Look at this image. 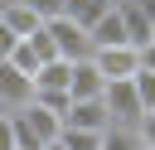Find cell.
<instances>
[{
    "label": "cell",
    "mask_w": 155,
    "mask_h": 150,
    "mask_svg": "<svg viewBox=\"0 0 155 150\" xmlns=\"http://www.w3.org/2000/svg\"><path fill=\"white\" fill-rule=\"evenodd\" d=\"M10 126H15V150H44L48 140H58V131H63V116H53L48 106L29 102V106L10 111Z\"/></svg>",
    "instance_id": "6da1fadb"
},
{
    "label": "cell",
    "mask_w": 155,
    "mask_h": 150,
    "mask_svg": "<svg viewBox=\"0 0 155 150\" xmlns=\"http://www.w3.org/2000/svg\"><path fill=\"white\" fill-rule=\"evenodd\" d=\"M44 29H48V39H53L58 58H68V63L92 58V39H87V29H82V24H73V19H63V15H53V19H44Z\"/></svg>",
    "instance_id": "7a4b0ae2"
},
{
    "label": "cell",
    "mask_w": 155,
    "mask_h": 150,
    "mask_svg": "<svg viewBox=\"0 0 155 150\" xmlns=\"http://www.w3.org/2000/svg\"><path fill=\"white\" fill-rule=\"evenodd\" d=\"M102 106H107L111 126H136V121L145 116V106H140V97H136L131 77H121V82H107V87H102Z\"/></svg>",
    "instance_id": "3957f363"
},
{
    "label": "cell",
    "mask_w": 155,
    "mask_h": 150,
    "mask_svg": "<svg viewBox=\"0 0 155 150\" xmlns=\"http://www.w3.org/2000/svg\"><path fill=\"white\" fill-rule=\"evenodd\" d=\"M92 63H97V73H102L107 82H121V77H136V68H140V48H131V44L92 48Z\"/></svg>",
    "instance_id": "277c9868"
},
{
    "label": "cell",
    "mask_w": 155,
    "mask_h": 150,
    "mask_svg": "<svg viewBox=\"0 0 155 150\" xmlns=\"http://www.w3.org/2000/svg\"><path fill=\"white\" fill-rule=\"evenodd\" d=\"M34 102V77H24L15 63H0V111H19Z\"/></svg>",
    "instance_id": "5b68a950"
},
{
    "label": "cell",
    "mask_w": 155,
    "mask_h": 150,
    "mask_svg": "<svg viewBox=\"0 0 155 150\" xmlns=\"http://www.w3.org/2000/svg\"><path fill=\"white\" fill-rule=\"evenodd\" d=\"M102 87H107V77L97 73L92 58L73 63V73H68V97H73V102H92V97H102Z\"/></svg>",
    "instance_id": "8992f818"
},
{
    "label": "cell",
    "mask_w": 155,
    "mask_h": 150,
    "mask_svg": "<svg viewBox=\"0 0 155 150\" xmlns=\"http://www.w3.org/2000/svg\"><path fill=\"white\" fill-rule=\"evenodd\" d=\"M63 126H73V131H107V126H111V116H107L102 97H92V102H73V106H68V116H63Z\"/></svg>",
    "instance_id": "52a82bcc"
},
{
    "label": "cell",
    "mask_w": 155,
    "mask_h": 150,
    "mask_svg": "<svg viewBox=\"0 0 155 150\" xmlns=\"http://www.w3.org/2000/svg\"><path fill=\"white\" fill-rule=\"evenodd\" d=\"M87 39H92V48H111V44H126V24H121V15H116V5L87 29Z\"/></svg>",
    "instance_id": "ba28073f"
},
{
    "label": "cell",
    "mask_w": 155,
    "mask_h": 150,
    "mask_svg": "<svg viewBox=\"0 0 155 150\" xmlns=\"http://www.w3.org/2000/svg\"><path fill=\"white\" fill-rule=\"evenodd\" d=\"M0 24H10V29L19 34V39H29V34H34V29L44 24V19H39V15L29 10V5H19V0H10V5H0Z\"/></svg>",
    "instance_id": "9c48e42d"
},
{
    "label": "cell",
    "mask_w": 155,
    "mask_h": 150,
    "mask_svg": "<svg viewBox=\"0 0 155 150\" xmlns=\"http://www.w3.org/2000/svg\"><path fill=\"white\" fill-rule=\"evenodd\" d=\"M107 10H111V0H63V19H73L82 29H92Z\"/></svg>",
    "instance_id": "30bf717a"
},
{
    "label": "cell",
    "mask_w": 155,
    "mask_h": 150,
    "mask_svg": "<svg viewBox=\"0 0 155 150\" xmlns=\"http://www.w3.org/2000/svg\"><path fill=\"white\" fill-rule=\"evenodd\" d=\"M102 150H140L136 126H107L102 131Z\"/></svg>",
    "instance_id": "8fae6325"
},
{
    "label": "cell",
    "mask_w": 155,
    "mask_h": 150,
    "mask_svg": "<svg viewBox=\"0 0 155 150\" xmlns=\"http://www.w3.org/2000/svg\"><path fill=\"white\" fill-rule=\"evenodd\" d=\"M58 140H63L68 150H102V131H73V126H63Z\"/></svg>",
    "instance_id": "7c38bea8"
},
{
    "label": "cell",
    "mask_w": 155,
    "mask_h": 150,
    "mask_svg": "<svg viewBox=\"0 0 155 150\" xmlns=\"http://www.w3.org/2000/svg\"><path fill=\"white\" fill-rule=\"evenodd\" d=\"M5 63H15L24 77H34V73H39V53H34V44H29V39H19V44H15V53H10Z\"/></svg>",
    "instance_id": "4fadbf2b"
},
{
    "label": "cell",
    "mask_w": 155,
    "mask_h": 150,
    "mask_svg": "<svg viewBox=\"0 0 155 150\" xmlns=\"http://www.w3.org/2000/svg\"><path fill=\"white\" fill-rule=\"evenodd\" d=\"M131 87H136V97H140V106H145V111H155V73H150V68H136V77H131Z\"/></svg>",
    "instance_id": "5bb4252c"
},
{
    "label": "cell",
    "mask_w": 155,
    "mask_h": 150,
    "mask_svg": "<svg viewBox=\"0 0 155 150\" xmlns=\"http://www.w3.org/2000/svg\"><path fill=\"white\" fill-rule=\"evenodd\" d=\"M136 135H140V150H155V111H145L136 121Z\"/></svg>",
    "instance_id": "9a60e30c"
},
{
    "label": "cell",
    "mask_w": 155,
    "mask_h": 150,
    "mask_svg": "<svg viewBox=\"0 0 155 150\" xmlns=\"http://www.w3.org/2000/svg\"><path fill=\"white\" fill-rule=\"evenodd\" d=\"M19 5H29L39 19H53V15H63V0H19Z\"/></svg>",
    "instance_id": "2e32d148"
},
{
    "label": "cell",
    "mask_w": 155,
    "mask_h": 150,
    "mask_svg": "<svg viewBox=\"0 0 155 150\" xmlns=\"http://www.w3.org/2000/svg\"><path fill=\"white\" fill-rule=\"evenodd\" d=\"M15 44H19V34H15L10 24H0V63H5L10 53H15Z\"/></svg>",
    "instance_id": "e0dca14e"
},
{
    "label": "cell",
    "mask_w": 155,
    "mask_h": 150,
    "mask_svg": "<svg viewBox=\"0 0 155 150\" xmlns=\"http://www.w3.org/2000/svg\"><path fill=\"white\" fill-rule=\"evenodd\" d=\"M0 150H15V126H10V111H0Z\"/></svg>",
    "instance_id": "ac0fdd59"
},
{
    "label": "cell",
    "mask_w": 155,
    "mask_h": 150,
    "mask_svg": "<svg viewBox=\"0 0 155 150\" xmlns=\"http://www.w3.org/2000/svg\"><path fill=\"white\" fill-rule=\"evenodd\" d=\"M140 68H150V73H155V39H150V44L140 48Z\"/></svg>",
    "instance_id": "d6986e66"
},
{
    "label": "cell",
    "mask_w": 155,
    "mask_h": 150,
    "mask_svg": "<svg viewBox=\"0 0 155 150\" xmlns=\"http://www.w3.org/2000/svg\"><path fill=\"white\" fill-rule=\"evenodd\" d=\"M136 10H140V15L150 19V29H155V0H136Z\"/></svg>",
    "instance_id": "ffe728a7"
},
{
    "label": "cell",
    "mask_w": 155,
    "mask_h": 150,
    "mask_svg": "<svg viewBox=\"0 0 155 150\" xmlns=\"http://www.w3.org/2000/svg\"><path fill=\"white\" fill-rule=\"evenodd\" d=\"M44 150H68V145H63V140H48V145H44Z\"/></svg>",
    "instance_id": "44dd1931"
},
{
    "label": "cell",
    "mask_w": 155,
    "mask_h": 150,
    "mask_svg": "<svg viewBox=\"0 0 155 150\" xmlns=\"http://www.w3.org/2000/svg\"><path fill=\"white\" fill-rule=\"evenodd\" d=\"M0 5H10V0H0Z\"/></svg>",
    "instance_id": "7402d4cb"
}]
</instances>
